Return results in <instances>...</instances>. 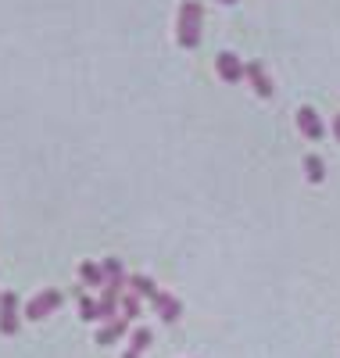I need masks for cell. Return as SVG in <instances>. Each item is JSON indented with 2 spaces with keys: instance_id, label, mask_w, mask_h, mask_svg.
<instances>
[{
  "instance_id": "5b68a950",
  "label": "cell",
  "mask_w": 340,
  "mask_h": 358,
  "mask_svg": "<svg viewBox=\"0 0 340 358\" xmlns=\"http://www.w3.org/2000/svg\"><path fill=\"white\" fill-rule=\"evenodd\" d=\"M297 129H301V136H308V140H323L326 136V126H323V118H319V111L316 108H297Z\"/></svg>"
},
{
  "instance_id": "9a60e30c",
  "label": "cell",
  "mask_w": 340,
  "mask_h": 358,
  "mask_svg": "<svg viewBox=\"0 0 340 358\" xmlns=\"http://www.w3.org/2000/svg\"><path fill=\"white\" fill-rule=\"evenodd\" d=\"M140 301H143V297H136V294H129V290L118 297V308H122V315H126L129 322H133V319H140Z\"/></svg>"
},
{
  "instance_id": "3957f363",
  "label": "cell",
  "mask_w": 340,
  "mask_h": 358,
  "mask_svg": "<svg viewBox=\"0 0 340 358\" xmlns=\"http://www.w3.org/2000/svg\"><path fill=\"white\" fill-rule=\"evenodd\" d=\"M18 326H22L18 294H15V290H0V334H4V337H15Z\"/></svg>"
},
{
  "instance_id": "6da1fadb",
  "label": "cell",
  "mask_w": 340,
  "mask_h": 358,
  "mask_svg": "<svg viewBox=\"0 0 340 358\" xmlns=\"http://www.w3.org/2000/svg\"><path fill=\"white\" fill-rule=\"evenodd\" d=\"M201 22H204L201 0H183L179 4V22H176V40H179L183 50H194L201 43Z\"/></svg>"
},
{
  "instance_id": "5bb4252c",
  "label": "cell",
  "mask_w": 340,
  "mask_h": 358,
  "mask_svg": "<svg viewBox=\"0 0 340 358\" xmlns=\"http://www.w3.org/2000/svg\"><path fill=\"white\" fill-rule=\"evenodd\" d=\"M154 344V334L147 330V326H136V330L129 334V351H136V355H143L147 348Z\"/></svg>"
},
{
  "instance_id": "7a4b0ae2",
  "label": "cell",
  "mask_w": 340,
  "mask_h": 358,
  "mask_svg": "<svg viewBox=\"0 0 340 358\" xmlns=\"http://www.w3.org/2000/svg\"><path fill=\"white\" fill-rule=\"evenodd\" d=\"M61 301H65V294H61V290H54V287H47V290H40V294L33 297V301L25 305V319L40 322V319L54 315V312L61 308Z\"/></svg>"
},
{
  "instance_id": "2e32d148",
  "label": "cell",
  "mask_w": 340,
  "mask_h": 358,
  "mask_svg": "<svg viewBox=\"0 0 340 358\" xmlns=\"http://www.w3.org/2000/svg\"><path fill=\"white\" fill-rule=\"evenodd\" d=\"M333 136H337V143H340V115L333 118Z\"/></svg>"
},
{
  "instance_id": "277c9868",
  "label": "cell",
  "mask_w": 340,
  "mask_h": 358,
  "mask_svg": "<svg viewBox=\"0 0 340 358\" xmlns=\"http://www.w3.org/2000/svg\"><path fill=\"white\" fill-rule=\"evenodd\" d=\"M243 79L251 83V90H255L262 101H269L276 94V86H272V79H269V72H265L262 62H243Z\"/></svg>"
},
{
  "instance_id": "8992f818",
  "label": "cell",
  "mask_w": 340,
  "mask_h": 358,
  "mask_svg": "<svg viewBox=\"0 0 340 358\" xmlns=\"http://www.w3.org/2000/svg\"><path fill=\"white\" fill-rule=\"evenodd\" d=\"M215 72H219L226 83H243V62L233 50H222L219 57H215Z\"/></svg>"
},
{
  "instance_id": "52a82bcc",
  "label": "cell",
  "mask_w": 340,
  "mask_h": 358,
  "mask_svg": "<svg viewBox=\"0 0 340 358\" xmlns=\"http://www.w3.org/2000/svg\"><path fill=\"white\" fill-rule=\"evenodd\" d=\"M150 305H154V312H158V319H162V322H179V319H183V305H179V297H172L169 290H162Z\"/></svg>"
},
{
  "instance_id": "4fadbf2b",
  "label": "cell",
  "mask_w": 340,
  "mask_h": 358,
  "mask_svg": "<svg viewBox=\"0 0 340 358\" xmlns=\"http://www.w3.org/2000/svg\"><path fill=\"white\" fill-rule=\"evenodd\" d=\"M304 176H308V183H323L326 179V162L319 155H304Z\"/></svg>"
},
{
  "instance_id": "30bf717a",
  "label": "cell",
  "mask_w": 340,
  "mask_h": 358,
  "mask_svg": "<svg viewBox=\"0 0 340 358\" xmlns=\"http://www.w3.org/2000/svg\"><path fill=\"white\" fill-rule=\"evenodd\" d=\"M79 283H83V287H104V268H101V262H79Z\"/></svg>"
},
{
  "instance_id": "7c38bea8",
  "label": "cell",
  "mask_w": 340,
  "mask_h": 358,
  "mask_svg": "<svg viewBox=\"0 0 340 358\" xmlns=\"http://www.w3.org/2000/svg\"><path fill=\"white\" fill-rule=\"evenodd\" d=\"M76 305H79V319H83V322H97V301H94V297H90L83 287L76 290Z\"/></svg>"
},
{
  "instance_id": "e0dca14e",
  "label": "cell",
  "mask_w": 340,
  "mask_h": 358,
  "mask_svg": "<svg viewBox=\"0 0 340 358\" xmlns=\"http://www.w3.org/2000/svg\"><path fill=\"white\" fill-rule=\"evenodd\" d=\"M219 4H226V8H233V4H240V0H219Z\"/></svg>"
},
{
  "instance_id": "ac0fdd59",
  "label": "cell",
  "mask_w": 340,
  "mask_h": 358,
  "mask_svg": "<svg viewBox=\"0 0 340 358\" xmlns=\"http://www.w3.org/2000/svg\"><path fill=\"white\" fill-rule=\"evenodd\" d=\"M122 358H140V355H136V351H126V355H122Z\"/></svg>"
},
{
  "instance_id": "9c48e42d",
  "label": "cell",
  "mask_w": 340,
  "mask_h": 358,
  "mask_svg": "<svg viewBox=\"0 0 340 358\" xmlns=\"http://www.w3.org/2000/svg\"><path fill=\"white\" fill-rule=\"evenodd\" d=\"M129 294H136V297H143V301H154L162 290H158V283H154L150 276H143V273H136V276H129Z\"/></svg>"
},
{
  "instance_id": "8fae6325",
  "label": "cell",
  "mask_w": 340,
  "mask_h": 358,
  "mask_svg": "<svg viewBox=\"0 0 340 358\" xmlns=\"http://www.w3.org/2000/svg\"><path fill=\"white\" fill-rule=\"evenodd\" d=\"M115 315H122V308H118V294H111V290H104V294H101V301H97V319H104V322H111Z\"/></svg>"
},
{
  "instance_id": "ba28073f",
  "label": "cell",
  "mask_w": 340,
  "mask_h": 358,
  "mask_svg": "<svg viewBox=\"0 0 340 358\" xmlns=\"http://www.w3.org/2000/svg\"><path fill=\"white\" fill-rule=\"evenodd\" d=\"M126 334H129V319H126V315H115L111 322H104L101 330H97V344H101V348H111L115 341H122Z\"/></svg>"
}]
</instances>
